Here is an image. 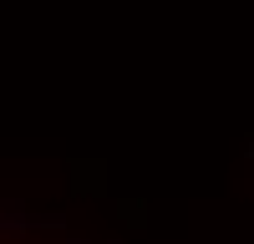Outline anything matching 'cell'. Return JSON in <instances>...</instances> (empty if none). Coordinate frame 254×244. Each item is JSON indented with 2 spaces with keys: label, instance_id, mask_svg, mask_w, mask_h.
I'll use <instances>...</instances> for the list:
<instances>
[{
  "label": "cell",
  "instance_id": "6da1fadb",
  "mask_svg": "<svg viewBox=\"0 0 254 244\" xmlns=\"http://www.w3.org/2000/svg\"><path fill=\"white\" fill-rule=\"evenodd\" d=\"M26 229H61L56 214H26L20 203H0V234H26Z\"/></svg>",
  "mask_w": 254,
  "mask_h": 244
},
{
  "label": "cell",
  "instance_id": "7a4b0ae2",
  "mask_svg": "<svg viewBox=\"0 0 254 244\" xmlns=\"http://www.w3.org/2000/svg\"><path fill=\"white\" fill-rule=\"evenodd\" d=\"M66 244H87V239H66Z\"/></svg>",
  "mask_w": 254,
  "mask_h": 244
}]
</instances>
